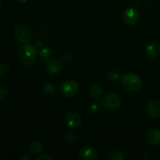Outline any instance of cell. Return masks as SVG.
Listing matches in <instances>:
<instances>
[{"mask_svg":"<svg viewBox=\"0 0 160 160\" xmlns=\"http://www.w3.org/2000/svg\"><path fill=\"white\" fill-rule=\"evenodd\" d=\"M18 56L23 65L31 67L34 63L37 58L36 47L30 44H24L19 48Z\"/></svg>","mask_w":160,"mask_h":160,"instance_id":"1","label":"cell"},{"mask_svg":"<svg viewBox=\"0 0 160 160\" xmlns=\"http://www.w3.org/2000/svg\"><path fill=\"white\" fill-rule=\"evenodd\" d=\"M122 84L127 91L135 92L142 86V80L138 75L128 73L122 78Z\"/></svg>","mask_w":160,"mask_h":160,"instance_id":"2","label":"cell"},{"mask_svg":"<svg viewBox=\"0 0 160 160\" xmlns=\"http://www.w3.org/2000/svg\"><path fill=\"white\" fill-rule=\"evenodd\" d=\"M102 105L109 110H117L122 106V99L117 94L109 92L102 98Z\"/></svg>","mask_w":160,"mask_h":160,"instance_id":"3","label":"cell"},{"mask_svg":"<svg viewBox=\"0 0 160 160\" xmlns=\"http://www.w3.org/2000/svg\"><path fill=\"white\" fill-rule=\"evenodd\" d=\"M14 35L20 43L26 44L31 42L32 39V32L26 25L20 24L16 27L14 30Z\"/></svg>","mask_w":160,"mask_h":160,"instance_id":"4","label":"cell"},{"mask_svg":"<svg viewBox=\"0 0 160 160\" xmlns=\"http://www.w3.org/2000/svg\"><path fill=\"white\" fill-rule=\"evenodd\" d=\"M78 91H79V85L76 81L73 80L64 81L60 86V93L67 98H71L74 96Z\"/></svg>","mask_w":160,"mask_h":160,"instance_id":"5","label":"cell"},{"mask_svg":"<svg viewBox=\"0 0 160 160\" xmlns=\"http://www.w3.org/2000/svg\"><path fill=\"white\" fill-rule=\"evenodd\" d=\"M139 14L137 9L135 8L130 7L128 8L126 10L123 12V19L124 21L125 24L128 26L132 27L136 24V23L138 20Z\"/></svg>","mask_w":160,"mask_h":160,"instance_id":"6","label":"cell"},{"mask_svg":"<svg viewBox=\"0 0 160 160\" xmlns=\"http://www.w3.org/2000/svg\"><path fill=\"white\" fill-rule=\"evenodd\" d=\"M66 123L71 128H77L81 124V117L79 114L73 112H70L66 115Z\"/></svg>","mask_w":160,"mask_h":160,"instance_id":"7","label":"cell"},{"mask_svg":"<svg viewBox=\"0 0 160 160\" xmlns=\"http://www.w3.org/2000/svg\"><path fill=\"white\" fill-rule=\"evenodd\" d=\"M147 112L152 118H159L160 117V102L157 100H152L149 102L147 106Z\"/></svg>","mask_w":160,"mask_h":160,"instance_id":"8","label":"cell"},{"mask_svg":"<svg viewBox=\"0 0 160 160\" xmlns=\"http://www.w3.org/2000/svg\"><path fill=\"white\" fill-rule=\"evenodd\" d=\"M80 157L84 160H94L98 157V152L92 146H85L80 151Z\"/></svg>","mask_w":160,"mask_h":160,"instance_id":"9","label":"cell"},{"mask_svg":"<svg viewBox=\"0 0 160 160\" xmlns=\"http://www.w3.org/2000/svg\"><path fill=\"white\" fill-rule=\"evenodd\" d=\"M62 69V62L58 59H52L48 61L46 65V70L49 74L56 75Z\"/></svg>","mask_w":160,"mask_h":160,"instance_id":"10","label":"cell"},{"mask_svg":"<svg viewBox=\"0 0 160 160\" xmlns=\"http://www.w3.org/2000/svg\"><path fill=\"white\" fill-rule=\"evenodd\" d=\"M147 141L152 145L160 144V131L158 129H152L147 134Z\"/></svg>","mask_w":160,"mask_h":160,"instance_id":"11","label":"cell"},{"mask_svg":"<svg viewBox=\"0 0 160 160\" xmlns=\"http://www.w3.org/2000/svg\"><path fill=\"white\" fill-rule=\"evenodd\" d=\"M146 53L148 57L152 59L157 58L160 55V45L156 42L151 43L147 46Z\"/></svg>","mask_w":160,"mask_h":160,"instance_id":"12","label":"cell"},{"mask_svg":"<svg viewBox=\"0 0 160 160\" xmlns=\"http://www.w3.org/2000/svg\"><path fill=\"white\" fill-rule=\"evenodd\" d=\"M88 92L92 98L98 99L99 98H101L102 95V89L99 85L94 84L90 85L88 88Z\"/></svg>","mask_w":160,"mask_h":160,"instance_id":"13","label":"cell"},{"mask_svg":"<svg viewBox=\"0 0 160 160\" xmlns=\"http://www.w3.org/2000/svg\"><path fill=\"white\" fill-rule=\"evenodd\" d=\"M42 148H43V145L39 141H34L31 142V145H30V151L31 152L33 155L39 154L42 152Z\"/></svg>","mask_w":160,"mask_h":160,"instance_id":"14","label":"cell"},{"mask_svg":"<svg viewBox=\"0 0 160 160\" xmlns=\"http://www.w3.org/2000/svg\"><path fill=\"white\" fill-rule=\"evenodd\" d=\"M38 54L39 57H40V59L42 60H46L48 58L51 57L52 52V50L49 48H48V47H44V48H42L39 50Z\"/></svg>","mask_w":160,"mask_h":160,"instance_id":"15","label":"cell"},{"mask_svg":"<svg viewBox=\"0 0 160 160\" xmlns=\"http://www.w3.org/2000/svg\"><path fill=\"white\" fill-rule=\"evenodd\" d=\"M106 157L113 160H123L124 158V154L120 150H115L112 153H108Z\"/></svg>","mask_w":160,"mask_h":160,"instance_id":"16","label":"cell"},{"mask_svg":"<svg viewBox=\"0 0 160 160\" xmlns=\"http://www.w3.org/2000/svg\"><path fill=\"white\" fill-rule=\"evenodd\" d=\"M42 90H43L44 93L48 96H52L56 93V88L52 84H46L45 85H44Z\"/></svg>","mask_w":160,"mask_h":160,"instance_id":"17","label":"cell"},{"mask_svg":"<svg viewBox=\"0 0 160 160\" xmlns=\"http://www.w3.org/2000/svg\"><path fill=\"white\" fill-rule=\"evenodd\" d=\"M108 79L112 82H117L121 79V76L117 70H111L108 73Z\"/></svg>","mask_w":160,"mask_h":160,"instance_id":"18","label":"cell"},{"mask_svg":"<svg viewBox=\"0 0 160 160\" xmlns=\"http://www.w3.org/2000/svg\"><path fill=\"white\" fill-rule=\"evenodd\" d=\"M10 72V67L7 64H0V75H7Z\"/></svg>","mask_w":160,"mask_h":160,"instance_id":"19","label":"cell"},{"mask_svg":"<svg viewBox=\"0 0 160 160\" xmlns=\"http://www.w3.org/2000/svg\"><path fill=\"white\" fill-rule=\"evenodd\" d=\"M90 111L93 113H98L101 111V106L98 103H94L90 106Z\"/></svg>","mask_w":160,"mask_h":160,"instance_id":"20","label":"cell"},{"mask_svg":"<svg viewBox=\"0 0 160 160\" xmlns=\"http://www.w3.org/2000/svg\"><path fill=\"white\" fill-rule=\"evenodd\" d=\"M8 94L7 89L3 86H0V100L4 99L6 98Z\"/></svg>","mask_w":160,"mask_h":160,"instance_id":"21","label":"cell"},{"mask_svg":"<svg viewBox=\"0 0 160 160\" xmlns=\"http://www.w3.org/2000/svg\"><path fill=\"white\" fill-rule=\"evenodd\" d=\"M38 160H52V158L48 155H42L37 158Z\"/></svg>","mask_w":160,"mask_h":160,"instance_id":"22","label":"cell"},{"mask_svg":"<svg viewBox=\"0 0 160 160\" xmlns=\"http://www.w3.org/2000/svg\"><path fill=\"white\" fill-rule=\"evenodd\" d=\"M36 48H42V45H43V42H42L41 39H38V41H36L35 43H34Z\"/></svg>","mask_w":160,"mask_h":160,"instance_id":"23","label":"cell"},{"mask_svg":"<svg viewBox=\"0 0 160 160\" xmlns=\"http://www.w3.org/2000/svg\"><path fill=\"white\" fill-rule=\"evenodd\" d=\"M62 59H63V60L66 61V62H69V61L71 60V56H70V54L65 53V54L62 56Z\"/></svg>","mask_w":160,"mask_h":160,"instance_id":"24","label":"cell"},{"mask_svg":"<svg viewBox=\"0 0 160 160\" xmlns=\"http://www.w3.org/2000/svg\"><path fill=\"white\" fill-rule=\"evenodd\" d=\"M21 160H31V156H27V155H25L23 157H21Z\"/></svg>","mask_w":160,"mask_h":160,"instance_id":"25","label":"cell"},{"mask_svg":"<svg viewBox=\"0 0 160 160\" xmlns=\"http://www.w3.org/2000/svg\"><path fill=\"white\" fill-rule=\"evenodd\" d=\"M17 2H20V3H23V2H26V0H17Z\"/></svg>","mask_w":160,"mask_h":160,"instance_id":"26","label":"cell"},{"mask_svg":"<svg viewBox=\"0 0 160 160\" xmlns=\"http://www.w3.org/2000/svg\"><path fill=\"white\" fill-rule=\"evenodd\" d=\"M1 5H2V1L0 0V6H1Z\"/></svg>","mask_w":160,"mask_h":160,"instance_id":"27","label":"cell"}]
</instances>
